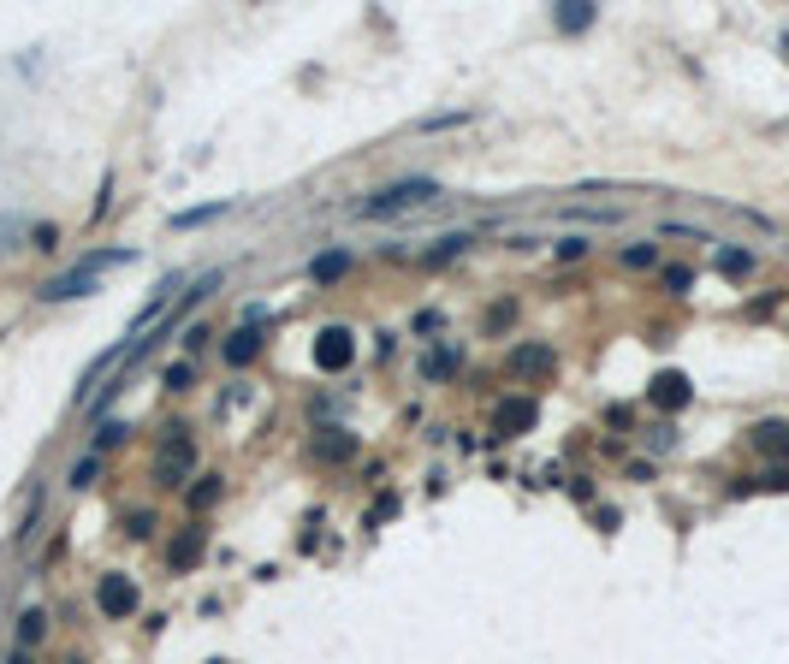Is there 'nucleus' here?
<instances>
[{"label": "nucleus", "mask_w": 789, "mask_h": 664, "mask_svg": "<svg viewBox=\"0 0 789 664\" xmlns=\"http://www.w3.org/2000/svg\"><path fill=\"white\" fill-rule=\"evenodd\" d=\"M689 398H694V386H689V374H677V368H665V374L647 386V404H653V410H683Z\"/></svg>", "instance_id": "nucleus-6"}, {"label": "nucleus", "mask_w": 789, "mask_h": 664, "mask_svg": "<svg viewBox=\"0 0 789 664\" xmlns=\"http://www.w3.org/2000/svg\"><path fill=\"white\" fill-rule=\"evenodd\" d=\"M202 558V528H190V534H178L173 540V569H190Z\"/></svg>", "instance_id": "nucleus-15"}, {"label": "nucleus", "mask_w": 789, "mask_h": 664, "mask_svg": "<svg viewBox=\"0 0 789 664\" xmlns=\"http://www.w3.org/2000/svg\"><path fill=\"white\" fill-rule=\"evenodd\" d=\"M220 492H226V481H220V475H202L197 487H190V510H214Z\"/></svg>", "instance_id": "nucleus-16"}, {"label": "nucleus", "mask_w": 789, "mask_h": 664, "mask_svg": "<svg viewBox=\"0 0 789 664\" xmlns=\"http://www.w3.org/2000/svg\"><path fill=\"white\" fill-rule=\"evenodd\" d=\"M623 267L647 274V267H659V250H653V243H630V250H623Z\"/></svg>", "instance_id": "nucleus-20"}, {"label": "nucleus", "mask_w": 789, "mask_h": 664, "mask_svg": "<svg viewBox=\"0 0 789 664\" xmlns=\"http://www.w3.org/2000/svg\"><path fill=\"white\" fill-rule=\"evenodd\" d=\"M659 285L671 297H689V285H694V267H659Z\"/></svg>", "instance_id": "nucleus-18"}, {"label": "nucleus", "mask_w": 789, "mask_h": 664, "mask_svg": "<svg viewBox=\"0 0 789 664\" xmlns=\"http://www.w3.org/2000/svg\"><path fill=\"white\" fill-rule=\"evenodd\" d=\"M190 386H197V368H190V362L166 368V391H190Z\"/></svg>", "instance_id": "nucleus-22"}, {"label": "nucleus", "mask_w": 789, "mask_h": 664, "mask_svg": "<svg viewBox=\"0 0 789 664\" xmlns=\"http://www.w3.org/2000/svg\"><path fill=\"white\" fill-rule=\"evenodd\" d=\"M96 611L107 617V623H125V617H137V582L131 575H101L96 582Z\"/></svg>", "instance_id": "nucleus-4"}, {"label": "nucleus", "mask_w": 789, "mask_h": 664, "mask_svg": "<svg viewBox=\"0 0 789 664\" xmlns=\"http://www.w3.org/2000/svg\"><path fill=\"white\" fill-rule=\"evenodd\" d=\"M511 314H516V309H511V303H499V309H493V314H487V332H499V327H511Z\"/></svg>", "instance_id": "nucleus-28"}, {"label": "nucleus", "mask_w": 789, "mask_h": 664, "mask_svg": "<svg viewBox=\"0 0 789 664\" xmlns=\"http://www.w3.org/2000/svg\"><path fill=\"white\" fill-rule=\"evenodd\" d=\"M256 356H261V332L256 327H237L232 338H226V362H232V368H250Z\"/></svg>", "instance_id": "nucleus-11"}, {"label": "nucleus", "mask_w": 789, "mask_h": 664, "mask_svg": "<svg viewBox=\"0 0 789 664\" xmlns=\"http://www.w3.org/2000/svg\"><path fill=\"white\" fill-rule=\"evenodd\" d=\"M125 433H131V428H125V421H107V428H101V451H107V445H119Z\"/></svg>", "instance_id": "nucleus-27"}, {"label": "nucleus", "mask_w": 789, "mask_h": 664, "mask_svg": "<svg viewBox=\"0 0 789 664\" xmlns=\"http://www.w3.org/2000/svg\"><path fill=\"white\" fill-rule=\"evenodd\" d=\"M315 451L327 457V463H344V457H356V439L333 428V433H321V439H315Z\"/></svg>", "instance_id": "nucleus-13"}, {"label": "nucleus", "mask_w": 789, "mask_h": 664, "mask_svg": "<svg viewBox=\"0 0 789 664\" xmlns=\"http://www.w3.org/2000/svg\"><path fill=\"white\" fill-rule=\"evenodd\" d=\"M748 439H754V451H760V457H771V463H789V421H760Z\"/></svg>", "instance_id": "nucleus-9"}, {"label": "nucleus", "mask_w": 789, "mask_h": 664, "mask_svg": "<svg viewBox=\"0 0 789 664\" xmlns=\"http://www.w3.org/2000/svg\"><path fill=\"white\" fill-rule=\"evenodd\" d=\"M344 267H351V255H321V261H315V279H344Z\"/></svg>", "instance_id": "nucleus-21"}, {"label": "nucleus", "mask_w": 789, "mask_h": 664, "mask_svg": "<svg viewBox=\"0 0 789 664\" xmlns=\"http://www.w3.org/2000/svg\"><path fill=\"white\" fill-rule=\"evenodd\" d=\"M553 368H558L553 344H516L511 351V374H522V380H546Z\"/></svg>", "instance_id": "nucleus-8"}, {"label": "nucleus", "mask_w": 789, "mask_h": 664, "mask_svg": "<svg viewBox=\"0 0 789 664\" xmlns=\"http://www.w3.org/2000/svg\"><path fill=\"white\" fill-rule=\"evenodd\" d=\"M220 214H226V208H197V214H178L173 226L184 232V226H208V220H220Z\"/></svg>", "instance_id": "nucleus-24"}, {"label": "nucleus", "mask_w": 789, "mask_h": 664, "mask_svg": "<svg viewBox=\"0 0 789 664\" xmlns=\"http://www.w3.org/2000/svg\"><path fill=\"white\" fill-rule=\"evenodd\" d=\"M42 641H48V611L30 606V611L19 617V635H12V646H19V652H36Z\"/></svg>", "instance_id": "nucleus-10"}, {"label": "nucleus", "mask_w": 789, "mask_h": 664, "mask_svg": "<svg viewBox=\"0 0 789 664\" xmlns=\"http://www.w3.org/2000/svg\"><path fill=\"white\" fill-rule=\"evenodd\" d=\"M125 534H131V540H143V534H155V516H149V510H137V516L125 522Z\"/></svg>", "instance_id": "nucleus-26"}, {"label": "nucleus", "mask_w": 789, "mask_h": 664, "mask_svg": "<svg viewBox=\"0 0 789 664\" xmlns=\"http://www.w3.org/2000/svg\"><path fill=\"white\" fill-rule=\"evenodd\" d=\"M197 469V439L184 428L160 433V457H155V487H184V475Z\"/></svg>", "instance_id": "nucleus-3"}, {"label": "nucleus", "mask_w": 789, "mask_h": 664, "mask_svg": "<svg viewBox=\"0 0 789 664\" xmlns=\"http://www.w3.org/2000/svg\"><path fill=\"white\" fill-rule=\"evenodd\" d=\"M553 250H558V261H582L588 243H582V237H564V243H553Z\"/></svg>", "instance_id": "nucleus-25"}, {"label": "nucleus", "mask_w": 789, "mask_h": 664, "mask_svg": "<svg viewBox=\"0 0 789 664\" xmlns=\"http://www.w3.org/2000/svg\"><path fill=\"white\" fill-rule=\"evenodd\" d=\"M351 356H356L351 327H327V332L315 338V362H321L327 374H344V368H351Z\"/></svg>", "instance_id": "nucleus-5"}, {"label": "nucleus", "mask_w": 789, "mask_h": 664, "mask_svg": "<svg viewBox=\"0 0 789 664\" xmlns=\"http://www.w3.org/2000/svg\"><path fill=\"white\" fill-rule=\"evenodd\" d=\"M125 261H131V250H96V255H83L72 274H59L54 285H42V297H48V303L83 297V291H96V285H101V274H113V267H125Z\"/></svg>", "instance_id": "nucleus-2"}, {"label": "nucleus", "mask_w": 789, "mask_h": 664, "mask_svg": "<svg viewBox=\"0 0 789 664\" xmlns=\"http://www.w3.org/2000/svg\"><path fill=\"white\" fill-rule=\"evenodd\" d=\"M428 202H439V184H428V178H404V184H392V190H375L368 202H356V214L362 220H398V214L428 208Z\"/></svg>", "instance_id": "nucleus-1"}, {"label": "nucleus", "mask_w": 789, "mask_h": 664, "mask_svg": "<svg viewBox=\"0 0 789 664\" xmlns=\"http://www.w3.org/2000/svg\"><path fill=\"white\" fill-rule=\"evenodd\" d=\"M593 24V6L588 0H576V6H558V30H588Z\"/></svg>", "instance_id": "nucleus-17"}, {"label": "nucleus", "mask_w": 789, "mask_h": 664, "mask_svg": "<svg viewBox=\"0 0 789 664\" xmlns=\"http://www.w3.org/2000/svg\"><path fill=\"white\" fill-rule=\"evenodd\" d=\"M754 487H766V492H789V463H777L771 475H760V481H742L736 492H754Z\"/></svg>", "instance_id": "nucleus-19"}, {"label": "nucleus", "mask_w": 789, "mask_h": 664, "mask_svg": "<svg viewBox=\"0 0 789 664\" xmlns=\"http://www.w3.org/2000/svg\"><path fill=\"white\" fill-rule=\"evenodd\" d=\"M101 475V457H83L78 469H72V487H89V481H96Z\"/></svg>", "instance_id": "nucleus-23"}, {"label": "nucleus", "mask_w": 789, "mask_h": 664, "mask_svg": "<svg viewBox=\"0 0 789 664\" xmlns=\"http://www.w3.org/2000/svg\"><path fill=\"white\" fill-rule=\"evenodd\" d=\"M534 421H540V404H534V398H505V404H499V415H493L499 439H511V433H529Z\"/></svg>", "instance_id": "nucleus-7"}, {"label": "nucleus", "mask_w": 789, "mask_h": 664, "mask_svg": "<svg viewBox=\"0 0 789 664\" xmlns=\"http://www.w3.org/2000/svg\"><path fill=\"white\" fill-rule=\"evenodd\" d=\"M712 267H718V274H731V279H748L754 274V255L748 250H718V255H712Z\"/></svg>", "instance_id": "nucleus-14"}, {"label": "nucleus", "mask_w": 789, "mask_h": 664, "mask_svg": "<svg viewBox=\"0 0 789 664\" xmlns=\"http://www.w3.org/2000/svg\"><path fill=\"white\" fill-rule=\"evenodd\" d=\"M6 664H30V652H12V659H6Z\"/></svg>", "instance_id": "nucleus-29"}, {"label": "nucleus", "mask_w": 789, "mask_h": 664, "mask_svg": "<svg viewBox=\"0 0 789 664\" xmlns=\"http://www.w3.org/2000/svg\"><path fill=\"white\" fill-rule=\"evenodd\" d=\"M469 243H475L469 232H452V237H439V250H428L422 261H428V267H445V261H457V255L469 250Z\"/></svg>", "instance_id": "nucleus-12"}]
</instances>
